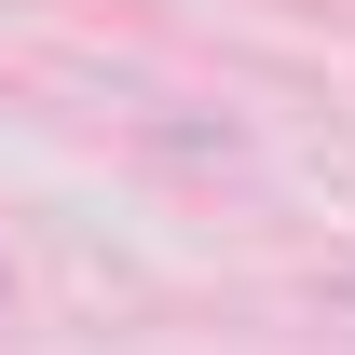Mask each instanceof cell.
<instances>
[]
</instances>
